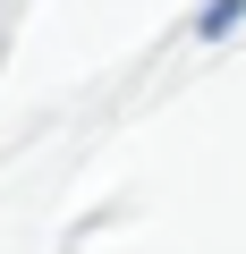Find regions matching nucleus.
<instances>
[{
  "mask_svg": "<svg viewBox=\"0 0 246 254\" xmlns=\"http://www.w3.org/2000/svg\"><path fill=\"white\" fill-rule=\"evenodd\" d=\"M238 9H246V0H212V9H204V34H221V26H238Z\"/></svg>",
  "mask_w": 246,
  "mask_h": 254,
  "instance_id": "nucleus-1",
  "label": "nucleus"
}]
</instances>
